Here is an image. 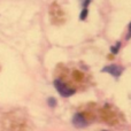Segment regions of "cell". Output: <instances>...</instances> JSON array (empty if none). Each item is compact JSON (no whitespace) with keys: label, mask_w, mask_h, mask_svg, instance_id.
I'll use <instances>...</instances> for the list:
<instances>
[{"label":"cell","mask_w":131,"mask_h":131,"mask_svg":"<svg viewBox=\"0 0 131 131\" xmlns=\"http://www.w3.org/2000/svg\"><path fill=\"white\" fill-rule=\"evenodd\" d=\"M78 113L84 116L88 123L94 121H100L111 127L121 128L125 124V117L120 112V109L116 108L112 104H105L104 106H99L98 104H85L78 108Z\"/></svg>","instance_id":"6da1fadb"},{"label":"cell","mask_w":131,"mask_h":131,"mask_svg":"<svg viewBox=\"0 0 131 131\" xmlns=\"http://www.w3.org/2000/svg\"><path fill=\"white\" fill-rule=\"evenodd\" d=\"M55 79L64 84L74 93L88 90L93 85L92 76L86 69L77 67H69L66 64H59L55 69Z\"/></svg>","instance_id":"7a4b0ae2"},{"label":"cell","mask_w":131,"mask_h":131,"mask_svg":"<svg viewBox=\"0 0 131 131\" xmlns=\"http://www.w3.org/2000/svg\"><path fill=\"white\" fill-rule=\"evenodd\" d=\"M27 124L28 122L25 116L17 112L8 113L2 120L4 131H25Z\"/></svg>","instance_id":"3957f363"},{"label":"cell","mask_w":131,"mask_h":131,"mask_svg":"<svg viewBox=\"0 0 131 131\" xmlns=\"http://www.w3.org/2000/svg\"><path fill=\"white\" fill-rule=\"evenodd\" d=\"M54 86H55V89H57L58 92L60 93V95H62V97H64V98L71 97L72 94H75L69 88H67L62 82L59 81V79H54Z\"/></svg>","instance_id":"277c9868"},{"label":"cell","mask_w":131,"mask_h":131,"mask_svg":"<svg viewBox=\"0 0 131 131\" xmlns=\"http://www.w3.org/2000/svg\"><path fill=\"white\" fill-rule=\"evenodd\" d=\"M102 72H108L111 74L113 77H120L123 72V68L120 67V66H116V64H111V66H107V67L102 68L101 69Z\"/></svg>","instance_id":"5b68a950"},{"label":"cell","mask_w":131,"mask_h":131,"mask_svg":"<svg viewBox=\"0 0 131 131\" xmlns=\"http://www.w3.org/2000/svg\"><path fill=\"white\" fill-rule=\"evenodd\" d=\"M72 123H74V125L77 128H84L89 124L88 121H86L85 118L83 117V115L79 114L78 112H77V113L74 115V117H72Z\"/></svg>","instance_id":"8992f818"},{"label":"cell","mask_w":131,"mask_h":131,"mask_svg":"<svg viewBox=\"0 0 131 131\" xmlns=\"http://www.w3.org/2000/svg\"><path fill=\"white\" fill-rule=\"evenodd\" d=\"M88 13H89V9L83 8V10H82V13H81V20H85L86 16H88Z\"/></svg>","instance_id":"52a82bcc"},{"label":"cell","mask_w":131,"mask_h":131,"mask_svg":"<svg viewBox=\"0 0 131 131\" xmlns=\"http://www.w3.org/2000/svg\"><path fill=\"white\" fill-rule=\"evenodd\" d=\"M120 46H121V44H120V43L116 44V46H113V47H112V53L116 54V53L118 52V48H120Z\"/></svg>","instance_id":"ba28073f"},{"label":"cell","mask_w":131,"mask_h":131,"mask_svg":"<svg viewBox=\"0 0 131 131\" xmlns=\"http://www.w3.org/2000/svg\"><path fill=\"white\" fill-rule=\"evenodd\" d=\"M90 2H91V0H82V4H83V8H86V9H88V7H89V5H90Z\"/></svg>","instance_id":"9c48e42d"},{"label":"cell","mask_w":131,"mask_h":131,"mask_svg":"<svg viewBox=\"0 0 131 131\" xmlns=\"http://www.w3.org/2000/svg\"><path fill=\"white\" fill-rule=\"evenodd\" d=\"M48 104H50V106L54 107V106H55V104H57V101H55L54 98H50V99H48Z\"/></svg>","instance_id":"30bf717a"},{"label":"cell","mask_w":131,"mask_h":131,"mask_svg":"<svg viewBox=\"0 0 131 131\" xmlns=\"http://www.w3.org/2000/svg\"><path fill=\"white\" fill-rule=\"evenodd\" d=\"M130 38H131V23L129 24V32L127 35V39H130Z\"/></svg>","instance_id":"8fae6325"},{"label":"cell","mask_w":131,"mask_h":131,"mask_svg":"<svg viewBox=\"0 0 131 131\" xmlns=\"http://www.w3.org/2000/svg\"><path fill=\"white\" fill-rule=\"evenodd\" d=\"M104 131H107V130H104Z\"/></svg>","instance_id":"7c38bea8"}]
</instances>
